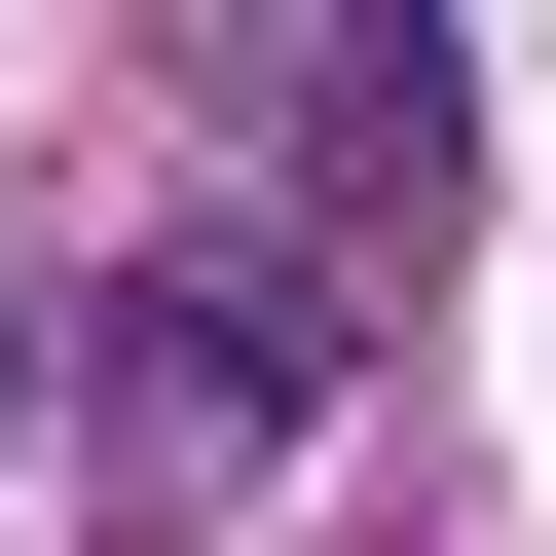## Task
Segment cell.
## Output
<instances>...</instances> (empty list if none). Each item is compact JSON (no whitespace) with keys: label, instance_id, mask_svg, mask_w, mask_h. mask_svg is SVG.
Masks as SVG:
<instances>
[{"label":"cell","instance_id":"1","mask_svg":"<svg viewBox=\"0 0 556 556\" xmlns=\"http://www.w3.org/2000/svg\"><path fill=\"white\" fill-rule=\"evenodd\" d=\"M112 371H149V408H298V371H334V298H260V260H186V298H149Z\"/></svg>","mask_w":556,"mask_h":556},{"label":"cell","instance_id":"2","mask_svg":"<svg viewBox=\"0 0 556 556\" xmlns=\"http://www.w3.org/2000/svg\"><path fill=\"white\" fill-rule=\"evenodd\" d=\"M334 186L445 223V0H334Z\"/></svg>","mask_w":556,"mask_h":556},{"label":"cell","instance_id":"3","mask_svg":"<svg viewBox=\"0 0 556 556\" xmlns=\"http://www.w3.org/2000/svg\"><path fill=\"white\" fill-rule=\"evenodd\" d=\"M0 408H38V334H0Z\"/></svg>","mask_w":556,"mask_h":556}]
</instances>
